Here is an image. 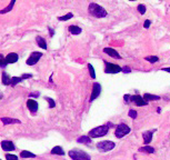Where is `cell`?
I'll list each match as a JSON object with an SVG mask.
<instances>
[{
	"label": "cell",
	"mask_w": 170,
	"mask_h": 160,
	"mask_svg": "<svg viewBox=\"0 0 170 160\" xmlns=\"http://www.w3.org/2000/svg\"><path fill=\"white\" fill-rule=\"evenodd\" d=\"M68 156L72 160H91V157L82 150H70Z\"/></svg>",
	"instance_id": "3957f363"
},
{
	"label": "cell",
	"mask_w": 170,
	"mask_h": 160,
	"mask_svg": "<svg viewBox=\"0 0 170 160\" xmlns=\"http://www.w3.org/2000/svg\"><path fill=\"white\" fill-rule=\"evenodd\" d=\"M20 157L21 158H36V155L28 151V150H23V151L20 153Z\"/></svg>",
	"instance_id": "cb8c5ba5"
},
{
	"label": "cell",
	"mask_w": 170,
	"mask_h": 160,
	"mask_svg": "<svg viewBox=\"0 0 170 160\" xmlns=\"http://www.w3.org/2000/svg\"><path fill=\"white\" fill-rule=\"evenodd\" d=\"M109 128L110 126L109 125H102V126H99V127H96L89 131L88 136L90 138H99V137H103L108 133Z\"/></svg>",
	"instance_id": "7a4b0ae2"
},
{
	"label": "cell",
	"mask_w": 170,
	"mask_h": 160,
	"mask_svg": "<svg viewBox=\"0 0 170 160\" xmlns=\"http://www.w3.org/2000/svg\"><path fill=\"white\" fill-rule=\"evenodd\" d=\"M122 71H124V74H129V72H131V69L129 68V67H122Z\"/></svg>",
	"instance_id": "d590c367"
},
{
	"label": "cell",
	"mask_w": 170,
	"mask_h": 160,
	"mask_svg": "<svg viewBox=\"0 0 170 160\" xmlns=\"http://www.w3.org/2000/svg\"><path fill=\"white\" fill-rule=\"evenodd\" d=\"M22 80H23L22 77H14V78H11V86L15 87L16 84H18L19 82H21Z\"/></svg>",
	"instance_id": "484cf974"
},
{
	"label": "cell",
	"mask_w": 170,
	"mask_h": 160,
	"mask_svg": "<svg viewBox=\"0 0 170 160\" xmlns=\"http://www.w3.org/2000/svg\"><path fill=\"white\" fill-rule=\"evenodd\" d=\"M8 65L7 60H6V58L2 56V54H0V68H6Z\"/></svg>",
	"instance_id": "83f0119b"
},
{
	"label": "cell",
	"mask_w": 170,
	"mask_h": 160,
	"mask_svg": "<svg viewBox=\"0 0 170 160\" xmlns=\"http://www.w3.org/2000/svg\"><path fill=\"white\" fill-rule=\"evenodd\" d=\"M138 11L140 12V15H145L146 14V6L145 5H139L138 6Z\"/></svg>",
	"instance_id": "1f68e13d"
},
{
	"label": "cell",
	"mask_w": 170,
	"mask_h": 160,
	"mask_svg": "<svg viewBox=\"0 0 170 160\" xmlns=\"http://www.w3.org/2000/svg\"><path fill=\"white\" fill-rule=\"evenodd\" d=\"M77 142H79V144H91L92 142V138H90L89 136H87V135H85V136H81V137H79L77 139Z\"/></svg>",
	"instance_id": "ac0fdd59"
},
{
	"label": "cell",
	"mask_w": 170,
	"mask_h": 160,
	"mask_svg": "<svg viewBox=\"0 0 170 160\" xmlns=\"http://www.w3.org/2000/svg\"><path fill=\"white\" fill-rule=\"evenodd\" d=\"M6 159L7 160H18V157L16 155H11V153H6Z\"/></svg>",
	"instance_id": "d6a6232c"
},
{
	"label": "cell",
	"mask_w": 170,
	"mask_h": 160,
	"mask_svg": "<svg viewBox=\"0 0 170 160\" xmlns=\"http://www.w3.org/2000/svg\"><path fill=\"white\" fill-rule=\"evenodd\" d=\"M2 84H5V86H11V78L8 76L7 72H2Z\"/></svg>",
	"instance_id": "7402d4cb"
},
{
	"label": "cell",
	"mask_w": 170,
	"mask_h": 160,
	"mask_svg": "<svg viewBox=\"0 0 170 160\" xmlns=\"http://www.w3.org/2000/svg\"><path fill=\"white\" fill-rule=\"evenodd\" d=\"M140 153H155V148L154 147H150V146H143V147H140L139 148Z\"/></svg>",
	"instance_id": "603a6c76"
},
{
	"label": "cell",
	"mask_w": 170,
	"mask_h": 160,
	"mask_svg": "<svg viewBox=\"0 0 170 160\" xmlns=\"http://www.w3.org/2000/svg\"><path fill=\"white\" fill-rule=\"evenodd\" d=\"M45 99L48 101V103H49V107H50V108H54V107H56V102H54V99H51V98H49V97H45Z\"/></svg>",
	"instance_id": "4dcf8cb0"
},
{
	"label": "cell",
	"mask_w": 170,
	"mask_h": 160,
	"mask_svg": "<svg viewBox=\"0 0 170 160\" xmlns=\"http://www.w3.org/2000/svg\"><path fill=\"white\" fill-rule=\"evenodd\" d=\"M0 160H1V159H0Z\"/></svg>",
	"instance_id": "7bdbcfd3"
},
{
	"label": "cell",
	"mask_w": 170,
	"mask_h": 160,
	"mask_svg": "<svg viewBox=\"0 0 170 160\" xmlns=\"http://www.w3.org/2000/svg\"><path fill=\"white\" fill-rule=\"evenodd\" d=\"M36 41H37V45H38L41 49H44V50H47V42L46 40H45V38H42L41 36H37L36 37Z\"/></svg>",
	"instance_id": "2e32d148"
},
{
	"label": "cell",
	"mask_w": 170,
	"mask_h": 160,
	"mask_svg": "<svg viewBox=\"0 0 170 160\" xmlns=\"http://www.w3.org/2000/svg\"><path fill=\"white\" fill-rule=\"evenodd\" d=\"M152 131H146L142 133V138H143V144L145 146H148L151 141H152Z\"/></svg>",
	"instance_id": "5bb4252c"
},
{
	"label": "cell",
	"mask_w": 170,
	"mask_h": 160,
	"mask_svg": "<svg viewBox=\"0 0 170 160\" xmlns=\"http://www.w3.org/2000/svg\"><path fill=\"white\" fill-rule=\"evenodd\" d=\"M130 1H136V0H130Z\"/></svg>",
	"instance_id": "b9f144b4"
},
{
	"label": "cell",
	"mask_w": 170,
	"mask_h": 160,
	"mask_svg": "<svg viewBox=\"0 0 170 160\" xmlns=\"http://www.w3.org/2000/svg\"><path fill=\"white\" fill-rule=\"evenodd\" d=\"M16 1H17V0H11L10 3H9V6H7V7L5 8V9H2V10H0V15H5V14H7V12H10V11L12 10L14 6H15Z\"/></svg>",
	"instance_id": "44dd1931"
},
{
	"label": "cell",
	"mask_w": 170,
	"mask_h": 160,
	"mask_svg": "<svg viewBox=\"0 0 170 160\" xmlns=\"http://www.w3.org/2000/svg\"><path fill=\"white\" fill-rule=\"evenodd\" d=\"M130 95H124V102L126 103H128V102H130Z\"/></svg>",
	"instance_id": "e575fe53"
},
{
	"label": "cell",
	"mask_w": 170,
	"mask_h": 160,
	"mask_svg": "<svg viewBox=\"0 0 170 160\" xmlns=\"http://www.w3.org/2000/svg\"><path fill=\"white\" fill-rule=\"evenodd\" d=\"M51 155H58V156H65V151H63V149H62L60 146H56L54 147L52 149H51V151H50Z\"/></svg>",
	"instance_id": "d6986e66"
},
{
	"label": "cell",
	"mask_w": 170,
	"mask_h": 160,
	"mask_svg": "<svg viewBox=\"0 0 170 160\" xmlns=\"http://www.w3.org/2000/svg\"><path fill=\"white\" fill-rule=\"evenodd\" d=\"M42 57V53L41 52H38V51H35V52H32L29 56V58L27 59V65L28 66H33V65H36L37 62L39 61V59Z\"/></svg>",
	"instance_id": "ba28073f"
},
{
	"label": "cell",
	"mask_w": 170,
	"mask_h": 160,
	"mask_svg": "<svg viewBox=\"0 0 170 160\" xmlns=\"http://www.w3.org/2000/svg\"><path fill=\"white\" fill-rule=\"evenodd\" d=\"M143 98L146 101H158V100H160V97L159 96H156V95H151V93H145L143 95Z\"/></svg>",
	"instance_id": "ffe728a7"
},
{
	"label": "cell",
	"mask_w": 170,
	"mask_h": 160,
	"mask_svg": "<svg viewBox=\"0 0 170 160\" xmlns=\"http://www.w3.org/2000/svg\"><path fill=\"white\" fill-rule=\"evenodd\" d=\"M72 17H73V15L70 12V14H67V15L62 16V17H59V18H58V20H59V21H67V20L71 19Z\"/></svg>",
	"instance_id": "4316f807"
},
{
	"label": "cell",
	"mask_w": 170,
	"mask_h": 160,
	"mask_svg": "<svg viewBox=\"0 0 170 160\" xmlns=\"http://www.w3.org/2000/svg\"><path fill=\"white\" fill-rule=\"evenodd\" d=\"M27 107L30 110V112L35 114L38 111V102L33 99H28L27 100Z\"/></svg>",
	"instance_id": "7c38bea8"
},
{
	"label": "cell",
	"mask_w": 170,
	"mask_h": 160,
	"mask_svg": "<svg viewBox=\"0 0 170 160\" xmlns=\"http://www.w3.org/2000/svg\"><path fill=\"white\" fill-rule=\"evenodd\" d=\"M49 32H50V36H54V31L51 29V28H49Z\"/></svg>",
	"instance_id": "ab89813d"
},
{
	"label": "cell",
	"mask_w": 170,
	"mask_h": 160,
	"mask_svg": "<svg viewBox=\"0 0 170 160\" xmlns=\"http://www.w3.org/2000/svg\"><path fill=\"white\" fill-rule=\"evenodd\" d=\"M130 102L135 103L136 106H138V107L147 106L148 103H149L148 101L145 100L143 97H141V96H139V95H132L131 97H130Z\"/></svg>",
	"instance_id": "52a82bcc"
},
{
	"label": "cell",
	"mask_w": 170,
	"mask_h": 160,
	"mask_svg": "<svg viewBox=\"0 0 170 160\" xmlns=\"http://www.w3.org/2000/svg\"><path fill=\"white\" fill-rule=\"evenodd\" d=\"M150 25H151V21H150L149 19H147V20H146V21L143 22V27H145L146 29H148V28L150 27Z\"/></svg>",
	"instance_id": "836d02e7"
},
{
	"label": "cell",
	"mask_w": 170,
	"mask_h": 160,
	"mask_svg": "<svg viewBox=\"0 0 170 160\" xmlns=\"http://www.w3.org/2000/svg\"><path fill=\"white\" fill-rule=\"evenodd\" d=\"M88 69H89V74H90V77L92 79H96V72H95V69H93L92 65L91 63H88Z\"/></svg>",
	"instance_id": "f1b7e54d"
},
{
	"label": "cell",
	"mask_w": 170,
	"mask_h": 160,
	"mask_svg": "<svg viewBox=\"0 0 170 160\" xmlns=\"http://www.w3.org/2000/svg\"><path fill=\"white\" fill-rule=\"evenodd\" d=\"M39 92H35V93H30V97H38Z\"/></svg>",
	"instance_id": "74e56055"
},
{
	"label": "cell",
	"mask_w": 170,
	"mask_h": 160,
	"mask_svg": "<svg viewBox=\"0 0 170 160\" xmlns=\"http://www.w3.org/2000/svg\"><path fill=\"white\" fill-rule=\"evenodd\" d=\"M1 148L5 151H14L16 149V146L10 140H3V141H1Z\"/></svg>",
	"instance_id": "30bf717a"
},
{
	"label": "cell",
	"mask_w": 170,
	"mask_h": 160,
	"mask_svg": "<svg viewBox=\"0 0 170 160\" xmlns=\"http://www.w3.org/2000/svg\"><path fill=\"white\" fill-rule=\"evenodd\" d=\"M101 93V86L98 82H95L92 84V92H91V96H90V102H92L95 99H97Z\"/></svg>",
	"instance_id": "9c48e42d"
},
{
	"label": "cell",
	"mask_w": 170,
	"mask_h": 160,
	"mask_svg": "<svg viewBox=\"0 0 170 160\" xmlns=\"http://www.w3.org/2000/svg\"><path fill=\"white\" fill-rule=\"evenodd\" d=\"M0 120H1V122L5 126H7V125H14V123H21V121L19 119H12V118H9V117H2V118H0Z\"/></svg>",
	"instance_id": "4fadbf2b"
},
{
	"label": "cell",
	"mask_w": 170,
	"mask_h": 160,
	"mask_svg": "<svg viewBox=\"0 0 170 160\" xmlns=\"http://www.w3.org/2000/svg\"><path fill=\"white\" fill-rule=\"evenodd\" d=\"M88 11H89L90 15L93 16V17H96V18H105L106 16L108 15L105 8L99 6L98 3H95V2H91V3L89 5Z\"/></svg>",
	"instance_id": "6da1fadb"
},
{
	"label": "cell",
	"mask_w": 170,
	"mask_h": 160,
	"mask_svg": "<svg viewBox=\"0 0 170 160\" xmlns=\"http://www.w3.org/2000/svg\"><path fill=\"white\" fill-rule=\"evenodd\" d=\"M161 70H163V71H166V72H169L170 74V67H168V68H163Z\"/></svg>",
	"instance_id": "f35d334b"
},
{
	"label": "cell",
	"mask_w": 170,
	"mask_h": 160,
	"mask_svg": "<svg viewBox=\"0 0 170 160\" xmlns=\"http://www.w3.org/2000/svg\"><path fill=\"white\" fill-rule=\"evenodd\" d=\"M103 62H105V72L106 74H118V72L122 71V68L116 63H111L109 61H103Z\"/></svg>",
	"instance_id": "8992f818"
},
{
	"label": "cell",
	"mask_w": 170,
	"mask_h": 160,
	"mask_svg": "<svg viewBox=\"0 0 170 160\" xmlns=\"http://www.w3.org/2000/svg\"><path fill=\"white\" fill-rule=\"evenodd\" d=\"M19 59V56H18V53L16 52H10L7 54V57H6V60H7L8 63H16L17 61Z\"/></svg>",
	"instance_id": "9a60e30c"
},
{
	"label": "cell",
	"mask_w": 170,
	"mask_h": 160,
	"mask_svg": "<svg viewBox=\"0 0 170 160\" xmlns=\"http://www.w3.org/2000/svg\"><path fill=\"white\" fill-rule=\"evenodd\" d=\"M103 52L106 53V54H108L109 57L114 58V59H121V56L118 53L117 50L112 49V48H109V47L105 48V49H103Z\"/></svg>",
	"instance_id": "8fae6325"
},
{
	"label": "cell",
	"mask_w": 170,
	"mask_h": 160,
	"mask_svg": "<svg viewBox=\"0 0 170 160\" xmlns=\"http://www.w3.org/2000/svg\"><path fill=\"white\" fill-rule=\"evenodd\" d=\"M22 79L24 80V79H29V78H31L32 77V75H30V74H24V75H22Z\"/></svg>",
	"instance_id": "8d00e7d4"
},
{
	"label": "cell",
	"mask_w": 170,
	"mask_h": 160,
	"mask_svg": "<svg viewBox=\"0 0 170 160\" xmlns=\"http://www.w3.org/2000/svg\"><path fill=\"white\" fill-rule=\"evenodd\" d=\"M145 60L149 61L150 63H156V62L159 61V57H157V56H148V57L145 58Z\"/></svg>",
	"instance_id": "d4e9b609"
},
{
	"label": "cell",
	"mask_w": 170,
	"mask_h": 160,
	"mask_svg": "<svg viewBox=\"0 0 170 160\" xmlns=\"http://www.w3.org/2000/svg\"><path fill=\"white\" fill-rule=\"evenodd\" d=\"M1 98H2V93H0V99H1Z\"/></svg>",
	"instance_id": "60d3db41"
},
{
	"label": "cell",
	"mask_w": 170,
	"mask_h": 160,
	"mask_svg": "<svg viewBox=\"0 0 170 160\" xmlns=\"http://www.w3.org/2000/svg\"><path fill=\"white\" fill-rule=\"evenodd\" d=\"M128 116H129L130 118H132V119H136V118H137V116H138V112H137L136 110L131 109V110H129V112H128Z\"/></svg>",
	"instance_id": "f546056e"
},
{
	"label": "cell",
	"mask_w": 170,
	"mask_h": 160,
	"mask_svg": "<svg viewBox=\"0 0 170 160\" xmlns=\"http://www.w3.org/2000/svg\"><path fill=\"white\" fill-rule=\"evenodd\" d=\"M130 132V127L127 126L126 123H119L116 127V130H115V136H116L118 139L127 136L128 133Z\"/></svg>",
	"instance_id": "277c9868"
},
{
	"label": "cell",
	"mask_w": 170,
	"mask_h": 160,
	"mask_svg": "<svg viewBox=\"0 0 170 160\" xmlns=\"http://www.w3.org/2000/svg\"><path fill=\"white\" fill-rule=\"evenodd\" d=\"M116 147V144L110 141V140H105V141H100L97 144V149L99 151H102V153H107V151H110L112 150L114 148Z\"/></svg>",
	"instance_id": "5b68a950"
},
{
	"label": "cell",
	"mask_w": 170,
	"mask_h": 160,
	"mask_svg": "<svg viewBox=\"0 0 170 160\" xmlns=\"http://www.w3.org/2000/svg\"><path fill=\"white\" fill-rule=\"evenodd\" d=\"M68 30L71 35H75V36H77V35H80L81 33V28L80 27H78V26H75V25H71L68 27Z\"/></svg>",
	"instance_id": "e0dca14e"
}]
</instances>
